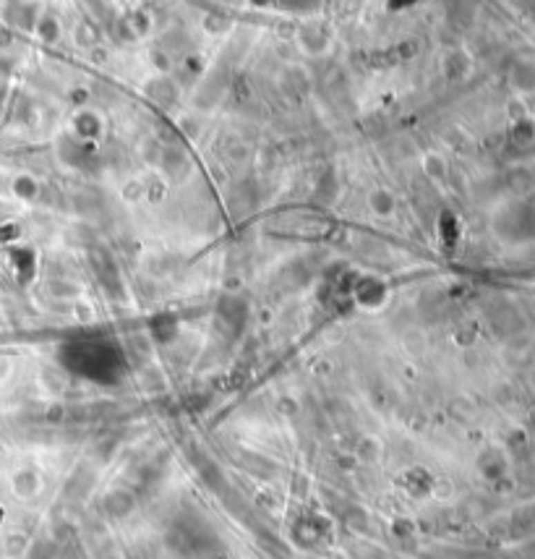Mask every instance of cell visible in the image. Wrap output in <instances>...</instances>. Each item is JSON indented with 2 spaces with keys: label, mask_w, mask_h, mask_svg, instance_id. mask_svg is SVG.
<instances>
[{
  "label": "cell",
  "mask_w": 535,
  "mask_h": 559,
  "mask_svg": "<svg viewBox=\"0 0 535 559\" xmlns=\"http://www.w3.org/2000/svg\"><path fill=\"white\" fill-rule=\"evenodd\" d=\"M517 142L520 144H527V142H533V126H527V123H523L520 129H517Z\"/></svg>",
  "instance_id": "obj_1"
}]
</instances>
